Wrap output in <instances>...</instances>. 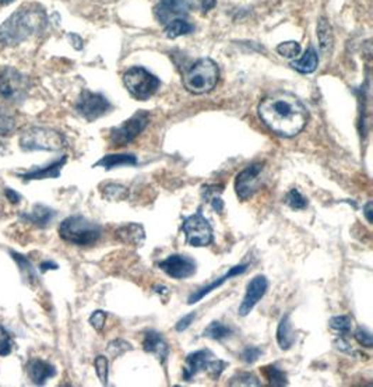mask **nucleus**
Returning a JSON list of instances; mask_svg holds the SVG:
<instances>
[{
  "instance_id": "obj_21",
  "label": "nucleus",
  "mask_w": 373,
  "mask_h": 387,
  "mask_svg": "<svg viewBox=\"0 0 373 387\" xmlns=\"http://www.w3.org/2000/svg\"><path fill=\"white\" fill-rule=\"evenodd\" d=\"M116 238L121 242L126 243V245L141 247L145 241V232H144L143 225L136 224V223H130V224H125L116 230Z\"/></svg>"
},
{
  "instance_id": "obj_45",
  "label": "nucleus",
  "mask_w": 373,
  "mask_h": 387,
  "mask_svg": "<svg viewBox=\"0 0 373 387\" xmlns=\"http://www.w3.org/2000/svg\"><path fill=\"white\" fill-rule=\"evenodd\" d=\"M4 194H6V198L13 203V204H18L20 200H21V194H17L14 189H10V188H6L4 189Z\"/></svg>"
},
{
  "instance_id": "obj_24",
  "label": "nucleus",
  "mask_w": 373,
  "mask_h": 387,
  "mask_svg": "<svg viewBox=\"0 0 373 387\" xmlns=\"http://www.w3.org/2000/svg\"><path fill=\"white\" fill-rule=\"evenodd\" d=\"M318 66H319V56L313 47L306 49L302 57L291 62V67L302 74L313 73L318 69Z\"/></svg>"
},
{
  "instance_id": "obj_36",
  "label": "nucleus",
  "mask_w": 373,
  "mask_h": 387,
  "mask_svg": "<svg viewBox=\"0 0 373 387\" xmlns=\"http://www.w3.org/2000/svg\"><path fill=\"white\" fill-rule=\"evenodd\" d=\"M13 349V339L11 335L6 330L3 325H0V357H7Z\"/></svg>"
},
{
  "instance_id": "obj_3",
  "label": "nucleus",
  "mask_w": 373,
  "mask_h": 387,
  "mask_svg": "<svg viewBox=\"0 0 373 387\" xmlns=\"http://www.w3.org/2000/svg\"><path fill=\"white\" fill-rule=\"evenodd\" d=\"M218 79L220 70L217 63L210 57H201L185 72L184 84L189 93L200 96L213 91Z\"/></svg>"
},
{
  "instance_id": "obj_30",
  "label": "nucleus",
  "mask_w": 373,
  "mask_h": 387,
  "mask_svg": "<svg viewBox=\"0 0 373 387\" xmlns=\"http://www.w3.org/2000/svg\"><path fill=\"white\" fill-rule=\"evenodd\" d=\"M263 374H265L266 379L269 381V383L273 386L282 387L288 385V379H286L285 372L281 371L280 368H277L276 365L265 366Z\"/></svg>"
},
{
  "instance_id": "obj_29",
  "label": "nucleus",
  "mask_w": 373,
  "mask_h": 387,
  "mask_svg": "<svg viewBox=\"0 0 373 387\" xmlns=\"http://www.w3.org/2000/svg\"><path fill=\"white\" fill-rule=\"evenodd\" d=\"M318 40L323 52H328L333 47V33L326 18H321L318 23Z\"/></svg>"
},
{
  "instance_id": "obj_46",
  "label": "nucleus",
  "mask_w": 373,
  "mask_h": 387,
  "mask_svg": "<svg viewBox=\"0 0 373 387\" xmlns=\"http://www.w3.org/2000/svg\"><path fill=\"white\" fill-rule=\"evenodd\" d=\"M208 203L211 204V207H213V210H214V211H217V213H223V210H224V203H223V200H221V197H220V196H214V197H211V198L208 200Z\"/></svg>"
},
{
  "instance_id": "obj_17",
  "label": "nucleus",
  "mask_w": 373,
  "mask_h": 387,
  "mask_svg": "<svg viewBox=\"0 0 373 387\" xmlns=\"http://www.w3.org/2000/svg\"><path fill=\"white\" fill-rule=\"evenodd\" d=\"M216 355L210 349H199L186 357V365L184 368V379L190 381L201 371H207Z\"/></svg>"
},
{
  "instance_id": "obj_41",
  "label": "nucleus",
  "mask_w": 373,
  "mask_h": 387,
  "mask_svg": "<svg viewBox=\"0 0 373 387\" xmlns=\"http://www.w3.org/2000/svg\"><path fill=\"white\" fill-rule=\"evenodd\" d=\"M354 337H355V340L362 345V347H367V348H372L373 347V341H372V335L367 330V329H364V327H360L357 332H355V335H354Z\"/></svg>"
},
{
  "instance_id": "obj_43",
  "label": "nucleus",
  "mask_w": 373,
  "mask_h": 387,
  "mask_svg": "<svg viewBox=\"0 0 373 387\" xmlns=\"http://www.w3.org/2000/svg\"><path fill=\"white\" fill-rule=\"evenodd\" d=\"M190 4L201 13H207L216 7L217 0H189Z\"/></svg>"
},
{
  "instance_id": "obj_14",
  "label": "nucleus",
  "mask_w": 373,
  "mask_h": 387,
  "mask_svg": "<svg viewBox=\"0 0 373 387\" xmlns=\"http://www.w3.org/2000/svg\"><path fill=\"white\" fill-rule=\"evenodd\" d=\"M267 287H269V281L265 276H256L253 280H250L246 288V293L243 296V301L238 309L240 316H247L253 310L257 302L265 296Z\"/></svg>"
},
{
  "instance_id": "obj_40",
  "label": "nucleus",
  "mask_w": 373,
  "mask_h": 387,
  "mask_svg": "<svg viewBox=\"0 0 373 387\" xmlns=\"http://www.w3.org/2000/svg\"><path fill=\"white\" fill-rule=\"evenodd\" d=\"M263 354V351L260 349V348H257V347H246L243 351H242V354H240V357H242V359L246 362V364H253V362H256L257 359H259V357Z\"/></svg>"
},
{
  "instance_id": "obj_35",
  "label": "nucleus",
  "mask_w": 373,
  "mask_h": 387,
  "mask_svg": "<svg viewBox=\"0 0 373 387\" xmlns=\"http://www.w3.org/2000/svg\"><path fill=\"white\" fill-rule=\"evenodd\" d=\"M231 386H260L259 379L252 374H238L230 382Z\"/></svg>"
},
{
  "instance_id": "obj_8",
  "label": "nucleus",
  "mask_w": 373,
  "mask_h": 387,
  "mask_svg": "<svg viewBox=\"0 0 373 387\" xmlns=\"http://www.w3.org/2000/svg\"><path fill=\"white\" fill-rule=\"evenodd\" d=\"M150 116L145 111L136 112L130 119L123 122L121 126L113 128L109 135V142L113 147H123L133 142L141 132L147 128Z\"/></svg>"
},
{
  "instance_id": "obj_11",
  "label": "nucleus",
  "mask_w": 373,
  "mask_h": 387,
  "mask_svg": "<svg viewBox=\"0 0 373 387\" xmlns=\"http://www.w3.org/2000/svg\"><path fill=\"white\" fill-rule=\"evenodd\" d=\"M263 171V164L256 162L246 167L236 175L235 179V191L240 200H247L257 191L260 185V174Z\"/></svg>"
},
{
  "instance_id": "obj_28",
  "label": "nucleus",
  "mask_w": 373,
  "mask_h": 387,
  "mask_svg": "<svg viewBox=\"0 0 373 387\" xmlns=\"http://www.w3.org/2000/svg\"><path fill=\"white\" fill-rule=\"evenodd\" d=\"M233 335V329L220 323V322H213L210 323L206 330L203 332V336L207 339L221 341V340L228 339Z\"/></svg>"
},
{
  "instance_id": "obj_7",
  "label": "nucleus",
  "mask_w": 373,
  "mask_h": 387,
  "mask_svg": "<svg viewBox=\"0 0 373 387\" xmlns=\"http://www.w3.org/2000/svg\"><path fill=\"white\" fill-rule=\"evenodd\" d=\"M123 84L136 99L145 101L158 91L161 82L144 67L135 66L123 74Z\"/></svg>"
},
{
  "instance_id": "obj_33",
  "label": "nucleus",
  "mask_w": 373,
  "mask_h": 387,
  "mask_svg": "<svg viewBox=\"0 0 373 387\" xmlns=\"http://www.w3.org/2000/svg\"><path fill=\"white\" fill-rule=\"evenodd\" d=\"M330 327L335 332H340L343 335L348 333L351 330V326H352V320L350 316H345V315H341V316H334L330 319L328 322Z\"/></svg>"
},
{
  "instance_id": "obj_49",
  "label": "nucleus",
  "mask_w": 373,
  "mask_h": 387,
  "mask_svg": "<svg viewBox=\"0 0 373 387\" xmlns=\"http://www.w3.org/2000/svg\"><path fill=\"white\" fill-rule=\"evenodd\" d=\"M70 38H72V40H74V48L76 49L83 48V41H82V40H80V38H79L77 35H74V34H72V35H70Z\"/></svg>"
},
{
  "instance_id": "obj_34",
  "label": "nucleus",
  "mask_w": 373,
  "mask_h": 387,
  "mask_svg": "<svg viewBox=\"0 0 373 387\" xmlns=\"http://www.w3.org/2000/svg\"><path fill=\"white\" fill-rule=\"evenodd\" d=\"M301 45L295 41H288V43H282L279 47H277V52L280 53L281 56L286 57V59H296L301 53Z\"/></svg>"
},
{
  "instance_id": "obj_48",
  "label": "nucleus",
  "mask_w": 373,
  "mask_h": 387,
  "mask_svg": "<svg viewBox=\"0 0 373 387\" xmlns=\"http://www.w3.org/2000/svg\"><path fill=\"white\" fill-rule=\"evenodd\" d=\"M41 271L43 273H45V271H49V270H57V264L56 263H53V262H44L43 264H41Z\"/></svg>"
},
{
  "instance_id": "obj_32",
  "label": "nucleus",
  "mask_w": 373,
  "mask_h": 387,
  "mask_svg": "<svg viewBox=\"0 0 373 387\" xmlns=\"http://www.w3.org/2000/svg\"><path fill=\"white\" fill-rule=\"evenodd\" d=\"M285 204L292 210H304L308 207V198L298 189H291L285 196Z\"/></svg>"
},
{
  "instance_id": "obj_26",
  "label": "nucleus",
  "mask_w": 373,
  "mask_h": 387,
  "mask_svg": "<svg viewBox=\"0 0 373 387\" xmlns=\"http://www.w3.org/2000/svg\"><path fill=\"white\" fill-rule=\"evenodd\" d=\"M194 31V26H191L186 18H175L165 26L164 34L167 38H178L182 35H187Z\"/></svg>"
},
{
  "instance_id": "obj_1",
  "label": "nucleus",
  "mask_w": 373,
  "mask_h": 387,
  "mask_svg": "<svg viewBox=\"0 0 373 387\" xmlns=\"http://www.w3.org/2000/svg\"><path fill=\"white\" fill-rule=\"evenodd\" d=\"M259 116L263 123L282 138H294L308 122V109L296 96L277 91L262 99Z\"/></svg>"
},
{
  "instance_id": "obj_2",
  "label": "nucleus",
  "mask_w": 373,
  "mask_h": 387,
  "mask_svg": "<svg viewBox=\"0 0 373 387\" xmlns=\"http://www.w3.org/2000/svg\"><path fill=\"white\" fill-rule=\"evenodd\" d=\"M47 26L45 10L38 4H26L0 26V44L4 47H17L41 34Z\"/></svg>"
},
{
  "instance_id": "obj_38",
  "label": "nucleus",
  "mask_w": 373,
  "mask_h": 387,
  "mask_svg": "<svg viewBox=\"0 0 373 387\" xmlns=\"http://www.w3.org/2000/svg\"><path fill=\"white\" fill-rule=\"evenodd\" d=\"M130 349H133L132 344H129L125 340H115V341L109 342V345H108V351L113 357H121L122 354H125L126 351H130Z\"/></svg>"
},
{
  "instance_id": "obj_4",
  "label": "nucleus",
  "mask_w": 373,
  "mask_h": 387,
  "mask_svg": "<svg viewBox=\"0 0 373 387\" xmlns=\"http://www.w3.org/2000/svg\"><path fill=\"white\" fill-rule=\"evenodd\" d=\"M102 228L83 215H72L59 225V235L65 242L76 246H91L101 238Z\"/></svg>"
},
{
  "instance_id": "obj_16",
  "label": "nucleus",
  "mask_w": 373,
  "mask_h": 387,
  "mask_svg": "<svg viewBox=\"0 0 373 387\" xmlns=\"http://www.w3.org/2000/svg\"><path fill=\"white\" fill-rule=\"evenodd\" d=\"M26 372L37 386L45 385L49 379L56 376V368L41 358H31L26 365Z\"/></svg>"
},
{
  "instance_id": "obj_9",
  "label": "nucleus",
  "mask_w": 373,
  "mask_h": 387,
  "mask_svg": "<svg viewBox=\"0 0 373 387\" xmlns=\"http://www.w3.org/2000/svg\"><path fill=\"white\" fill-rule=\"evenodd\" d=\"M182 230L186 235V242L190 246L201 247L213 242V228L200 211L184 220Z\"/></svg>"
},
{
  "instance_id": "obj_27",
  "label": "nucleus",
  "mask_w": 373,
  "mask_h": 387,
  "mask_svg": "<svg viewBox=\"0 0 373 387\" xmlns=\"http://www.w3.org/2000/svg\"><path fill=\"white\" fill-rule=\"evenodd\" d=\"M102 197L109 201H122L129 196V189L121 184H104L101 186Z\"/></svg>"
},
{
  "instance_id": "obj_47",
  "label": "nucleus",
  "mask_w": 373,
  "mask_h": 387,
  "mask_svg": "<svg viewBox=\"0 0 373 387\" xmlns=\"http://www.w3.org/2000/svg\"><path fill=\"white\" fill-rule=\"evenodd\" d=\"M364 214L367 217V221L371 224L372 223V201H368L364 207Z\"/></svg>"
},
{
  "instance_id": "obj_19",
  "label": "nucleus",
  "mask_w": 373,
  "mask_h": 387,
  "mask_svg": "<svg viewBox=\"0 0 373 387\" xmlns=\"http://www.w3.org/2000/svg\"><path fill=\"white\" fill-rule=\"evenodd\" d=\"M246 269H247V266L246 264H239V266H235V267H233V269H230L228 270V273H226L223 277H220V279H217L216 281H213L211 284H208V286H206V287H203V288H200L199 291H194L190 296H189V299H187V303L189 305H193V303H196V302H199L201 298H204L207 293H210L211 291L216 290V288H218V287H221L226 281H228L230 279H233V277H235V276H239V274H242V273H245L246 271Z\"/></svg>"
},
{
  "instance_id": "obj_18",
  "label": "nucleus",
  "mask_w": 373,
  "mask_h": 387,
  "mask_svg": "<svg viewBox=\"0 0 373 387\" xmlns=\"http://www.w3.org/2000/svg\"><path fill=\"white\" fill-rule=\"evenodd\" d=\"M143 348L145 352L155 355L161 364H164L169 355V347L167 341L164 340L162 335L154 330H150L145 333L143 340Z\"/></svg>"
},
{
  "instance_id": "obj_37",
  "label": "nucleus",
  "mask_w": 373,
  "mask_h": 387,
  "mask_svg": "<svg viewBox=\"0 0 373 387\" xmlns=\"http://www.w3.org/2000/svg\"><path fill=\"white\" fill-rule=\"evenodd\" d=\"M95 372L102 385H108V359L102 355L95 358Z\"/></svg>"
},
{
  "instance_id": "obj_42",
  "label": "nucleus",
  "mask_w": 373,
  "mask_h": 387,
  "mask_svg": "<svg viewBox=\"0 0 373 387\" xmlns=\"http://www.w3.org/2000/svg\"><path fill=\"white\" fill-rule=\"evenodd\" d=\"M105 320H106V313L102 310H95L90 316V325L98 332H101L104 329Z\"/></svg>"
},
{
  "instance_id": "obj_31",
  "label": "nucleus",
  "mask_w": 373,
  "mask_h": 387,
  "mask_svg": "<svg viewBox=\"0 0 373 387\" xmlns=\"http://www.w3.org/2000/svg\"><path fill=\"white\" fill-rule=\"evenodd\" d=\"M16 130L14 116L0 105V139L10 136Z\"/></svg>"
},
{
  "instance_id": "obj_20",
  "label": "nucleus",
  "mask_w": 373,
  "mask_h": 387,
  "mask_svg": "<svg viewBox=\"0 0 373 387\" xmlns=\"http://www.w3.org/2000/svg\"><path fill=\"white\" fill-rule=\"evenodd\" d=\"M56 217V211L44 204H35L30 213L21 214V218L38 228H45Z\"/></svg>"
},
{
  "instance_id": "obj_6",
  "label": "nucleus",
  "mask_w": 373,
  "mask_h": 387,
  "mask_svg": "<svg viewBox=\"0 0 373 387\" xmlns=\"http://www.w3.org/2000/svg\"><path fill=\"white\" fill-rule=\"evenodd\" d=\"M30 91V80L14 67L0 69V98L10 103H23Z\"/></svg>"
},
{
  "instance_id": "obj_10",
  "label": "nucleus",
  "mask_w": 373,
  "mask_h": 387,
  "mask_svg": "<svg viewBox=\"0 0 373 387\" xmlns=\"http://www.w3.org/2000/svg\"><path fill=\"white\" fill-rule=\"evenodd\" d=\"M111 102L102 94L93 93L90 90H84L77 99L76 109L77 112L89 122L96 120L98 118L106 115L111 111Z\"/></svg>"
},
{
  "instance_id": "obj_23",
  "label": "nucleus",
  "mask_w": 373,
  "mask_h": 387,
  "mask_svg": "<svg viewBox=\"0 0 373 387\" xmlns=\"http://www.w3.org/2000/svg\"><path fill=\"white\" fill-rule=\"evenodd\" d=\"M138 164V158L133 154H112L102 157L98 162L94 164V168L102 167L106 171L119 167H135Z\"/></svg>"
},
{
  "instance_id": "obj_39",
  "label": "nucleus",
  "mask_w": 373,
  "mask_h": 387,
  "mask_svg": "<svg viewBox=\"0 0 373 387\" xmlns=\"http://www.w3.org/2000/svg\"><path fill=\"white\" fill-rule=\"evenodd\" d=\"M227 365H228L227 362H224V361H221V359H218V358H214L213 362L210 364L207 372H208V375H210L214 381H217V379L221 376V374L224 372V369L227 368Z\"/></svg>"
},
{
  "instance_id": "obj_44",
  "label": "nucleus",
  "mask_w": 373,
  "mask_h": 387,
  "mask_svg": "<svg viewBox=\"0 0 373 387\" xmlns=\"http://www.w3.org/2000/svg\"><path fill=\"white\" fill-rule=\"evenodd\" d=\"M194 318H196V313H189L185 318H182L175 326L177 332H185L186 329H189V326L191 325V322L194 320Z\"/></svg>"
},
{
  "instance_id": "obj_15",
  "label": "nucleus",
  "mask_w": 373,
  "mask_h": 387,
  "mask_svg": "<svg viewBox=\"0 0 373 387\" xmlns=\"http://www.w3.org/2000/svg\"><path fill=\"white\" fill-rule=\"evenodd\" d=\"M67 161L66 155H62V158L52 161L50 164L43 165V167H33L28 171H24L21 174H17L18 178H21L26 182L30 181H43V179H56L60 176V171L65 167Z\"/></svg>"
},
{
  "instance_id": "obj_13",
  "label": "nucleus",
  "mask_w": 373,
  "mask_h": 387,
  "mask_svg": "<svg viewBox=\"0 0 373 387\" xmlns=\"http://www.w3.org/2000/svg\"><path fill=\"white\" fill-rule=\"evenodd\" d=\"M189 14L186 0H160L154 7V16L160 24L167 26L175 18H185Z\"/></svg>"
},
{
  "instance_id": "obj_25",
  "label": "nucleus",
  "mask_w": 373,
  "mask_h": 387,
  "mask_svg": "<svg viewBox=\"0 0 373 387\" xmlns=\"http://www.w3.org/2000/svg\"><path fill=\"white\" fill-rule=\"evenodd\" d=\"M277 341L281 349H289L295 344V333L288 315L281 319L277 329Z\"/></svg>"
},
{
  "instance_id": "obj_22",
  "label": "nucleus",
  "mask_w": 373,
  "mask_h": 387,
  "mask_svg": "<svg viewBox=\"0 0 373 387\" xmlns=\"http://www.w3.org/2000/svg\"><path fill=\"white\" fill-rule=\"evenodd\" d=\"M9 253H10L11 259L16 262L24 283L28 286H35L38 281V276H37V271H35L31 260L27 256L21 254L18 252H14V250H9Z\"/></svg>"
},
{
  "instance_id": "obj_50",
  "label": "nucleus",
  "mask_w": 373,
  "mask_h": 387,
  "mask_svg": "<svg viewBox=\"0 0 373 387\" xmlns=\"http://www.w3.org/2000/svg\"><path fill=\"white\" fill-rule=\"evenodd\" d=\"M11 1H14V0H0V4H3V6H6V4H10Z\"/></svg>"
},
{
  "instance_id": "obj_12",
  "label": "nucleus",
  "mask_w": 373,
  "mask_h": 387,
  "mask_svg": "<svg viewBox=\"0 0 373 387\" xmlns=\"http://www.w3.org/2000/svg\"><path fill=\"white\" fill-rule=\"evenodd\" d=\"M160 269L175 280H185L196 273V262L184 254H172L160 263Z\"/></svg>"
},
{
  "instance_id": "obj_5",
  "label": "nucleus",
  "mask_w": 373,
  "mask_h": 387,
  "mask_svg": "<svg viewBox=\"0 0 373 387\" xmlns=\"http://www.w3.org/2000/svg\"><path fill=\"white\" fill-rule=\"evenodd\" d=\"M18 143L24 151H59L66 145V139L55 129L31 126L20 135Z\"/></svg>"
}]
</instances>
